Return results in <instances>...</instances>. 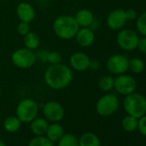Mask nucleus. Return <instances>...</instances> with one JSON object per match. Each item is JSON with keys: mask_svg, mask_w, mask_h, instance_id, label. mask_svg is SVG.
Listing matches in <instances>:
<instances>
[{"mask_svg": "<svg viewBox=\"0 0 146 146\" xmlns=\"http://www.w3.org/2000/svg\"><path fill=\"white\" fill-rule=\"evenodd\" d=\"M41 2H51V1H53V0H40Z\"/></svg>", "mask_w": 146, "mask_h": 146, "instance_id": "nucleus-33", "label": "nucleus"}, {"mask_svg": "<svg viewBox=\"0 0 146 146\" xmlns=\"http://www.w3.org/2000/svg\"><path fill=\"white\" fill-rule=\"evenodd\" d=\"M74 18L80 28H91L95 23V17L91 11L81 9L76 12Z\"/></svg>", "mask_w": 146, "mask_h": 146, "instance_id": "nucleus-15", "label": "nucleus"}, {"mask_svg": "<svg viewBox=\"0 0 146 146\" xmlns=\"http://www.w3.org/2000/svg\"><path fill=\"white\" fill-rule=\"evenodd\" d=\"M128 69L133 73H141L144 69V63L137 58H131L128 62Z\"/></svg>", "mask_w": 146, "mask_h": 146, "instance_id": "nucleus-24", "label": "nucleus"}, {"mask_svg": "<svg viewBox=\"0 0 146 146\" xmlns=\"http://www.w3.org/2000/svg\"><path fill=\"white\" fill-rule=\"evenodd\" d=\"M79 146H101V140L93 132H85L78 139Z\"/></svg>", "mask_w": 146, "mask_h": 146, "instance_id": "nucleus-19", "label": "nucleus"}, {"mask_svg": "<svg viewBox=\"0 0 146 146\" xmlns=\"http://www.w3.org/2000/svg\"><path fill=\"white\" fill-rule=\"evenodd\" d=\"M74 39L79 46L87 48L94 44L96 35L91 28H79Z\"/></svg>", "mask_w": 146, "mask_h": 146, "instance_id": "nucleus-13", "label": "nucleus"}, {"mask_svg": "<svg viewBox=\"0 0 146 146\" xmlns=\"http://www.w3.org/2000/svg\"><path fill=\"white\" fill-rule=\"evenodd\" d=\"M23 44H24V47L32 50L34 52L37 51L40 45V35L33 31L29 32L26 35L23 36Z\"/></svg>", "mask_w": 146, "mask_h": 146, "instance_id": "nucleus-18", "label": "nucleus"}, {"mask_svg": "<svg viewBox=\"0 0 146 146\" xmlns=\"http://www.w3.org/2000/svg\"><path fill=\"white\" fill-rule=\"evenodd\" d=\"M22 125V121L17 118V116H8L4 121V127L8 132H16L17 131Z\"/></svg>", "mask_w": 146, "mask_h": 146, "instance_id": "nucleus-20", "label": "nucleus"}, {"mask_svg": "<svg viewBox=\"0 0 146 146\" xmlns=\"http://www.w3.org/2000/svg\"><path fill=\"white\" fill-rule=\"evenodd\" d=\"M125 14H126L127 21H132L137 17V12L134 10H132V9H129V10L125 11Z\"/></svg>", "mask_w": 146, "mask_h": 146, "instance_id": "nucleus-31", "label": "nucleus"}, {"mask_svg": "<svg viewBox=\"0 0 146 146\" xmlns=\"http://www.w3.org/2000/svg\"><path fill=\"white\" fill-rule=\"evenodd\" d=\"M137 122H138V119L127 114L122 119L121 125H122L123 129L125 131H127V132H133V131H135L137 129Z\"/></svg>", "mask_w": 146, "mask_h": 146, "instance_id": "nucleus-21", "label": "nucleus"}, {"mask_svg": "<svg viewBox=\"0 0 146 146\" xmlns=\"http://www.w3.org/2000/svg\"><path fill=\"white\" fill-rule=\"evenodd\" d=\"M114 85V78L111 76L105 75L102 76L98 81V87L103 92L110 91Z\"/></svg>", "mask_w": 146, "mask_h": 146, "instance_id": "nucleus-22", "label": "nucleus"}, {"mask_svg": "<svg viewBox=\"0 0 146 146\" xmlns=\"http://www.w3.org/2000/svg\"><path fill=\"white\" fill-rule=\"evenodd\" d=\"M137 47H138V49L141 52L146 53V36L138 40Z\"/></svg>", "mask_w": 146, "mask_h": 146, "instance_id": "nucleus-30", "label": "nucleus"}, {"mask_svg": "<svg viewBox=\"0 0 146 146\" xmlns=\"http://www.w3.org/2000/svg\"><path fill=\"white\" fill-rule=\"evenodd\" d=\"M139 38L137 33L131 29H121L117 35V43L123 50L132 51L137 46Z\"/></svg>", "mask_w": 146, "mask_h": 146, "instance_id": "nucleus-7", "label": "nucleus"}, {"mask_svg": "<svg viewBox=\"0 0 146 146\" xmlns=\"http://www.w3.org/2000/svg\"><path fill=\"white\" fill-rule=\"evenodd\" d=\"M123 107L128 115L137 119L146 114V99L140 94L133 92L125 96L123 102Z\"/></svg>", "mask_w": 146, "mask_h": 146, "instance_id": "nucleus-3", "label": "nucleus"}, {"mask_svg": "<svg viewBox=\"0 0 146 146\" xmlns=\"http://www.w3.org/2000/svg\"><path fill=\"white\" fill-rule=\"evenodd\" d=\"M46 63L49 64H57L63 63V56L59 52L57 51L48 52L46 55Z\"/></svg>", "mask_w": 146, "mask_h": 146, "instance_id": "nucleus-26", "label": "nucleus"}, {"mask_svg": "<svg viewBox=\"0 0 146 146\" xmlns=\"http://www.w3.org/2000/svg\"><path fill=\"white\" fill-rule=\"evenodd\" d=\"M127 22L125 11L118 9L111 11L107 17V24L113 30H119Z\"/></svg>", "mask_w": 146, "mask_h": 146, "instance_id": "nucleus-12", "label": "nucleus"}, {"mask_svg": "<svg viewBox=\"0 0 146 146\" xmlns=\"http://www.w3.org/2000/svg\"><path fill=\"white\" fill-rule=\"evenodd\" d=\"M137 29L141 35L146 36V12L138 17L137 20Z\"/></svg>", "mask_w": 146, "mask_h": 146, "instance_id": "nucleus-27", "label": "nucleus"}, {"mask_svg": "<svg viewBox=\"0 0 146 146\" xmlns=\"http://www.w3.org/2000/svg\"><path fill=\"white\" fill-rule=\"evenodd\" d=\"M29 146H53V143L50 141L46 137L35 136L30 140Z\"/></svg>", "mask_w": 146, "mask_h": 146, "instance_id": "nucleus-25", "label": "nucleus"}, {"mask_svg": "<svg viewBox=\"0 0 146 146\" xmlns=\"http://www.w3.org/2000/svg\"><path fill=\"white\" fill-rule=\"evenodd\" d=\"M64 134V133L63 126L57 122H53L52 124L48 125V128L46 132V137L50 141L54 143V142H58Z\"/></svg>", "mask_w": 146, "mask_h": 146, "instance_id": "nucleus-17", "label": "nucleus"}, {"mask_svg": "<svg viewBox=\"0 0 146 146\" xmlns=\"http://www.w3.org/2000/svg\"><path fill=\"white\" fill-rule=\"evenodd\" d=\"M73 80V72L70 66L60 63L49 64L44 72V81L47 87L53 90L67 88Z\"/></svg>", "mask_w": 146, "mask_h": 146, "instance_id": "nucleus-1", "label": "nucleus"}, {"mask_svg": "<svg viewBox=\"0 0 146 146\" xmlns=\"http://www.w3.org/2000/svg\"><path fill=\"white\" fill-rule=\"evenodd\" d=\"M0 146H6V144H5L3 141L0 140Z\"/></svg>", "mask_w": 146, "mask_h": 146, "instance_id": "nucleus-32", "label": "nucleus"}, {"mask_svg": "<svg viewBox=\"0 0 146 146\" xmlns=\"http://www.w3.org/2000/svg\"><path fill=\"white\" fill-rule=\"evenodd\" d=\"M69 64L70 69L77 72H84L91 67V60L84 52H73L70 56Z\"/></svg>", "mask_w": 146, "mask_h": 146, "instance_id": "nucleus-11", "label": "nucleus"}, {"mask_svg": "<svg viewBox=\"0 0 146 146\" xmlns=\"http://www.w3.org/2000/svg\"><path fill=\"white\" fill-rule=\"evenodd\" d=\"M129 59L126 56L122 54H114L110 56L107 62L106 67L108 70L114 75H120L128 70Z\"/></svg>", "mask_w": 146, "mask_h": 146, "instance_id": "nucleus-8", "label": "nucleus"}, {"mask_svg": "<svg viewBox=\"0 0 146 146\" xmlns=\"http://www.w3.org/2000/svg\"><path fill=\"white\" fill-rule=\"evenodd\" d=\"M16 13L20 22L30 23L35 18V10L29 2H21L16 8Z\"/></svg>", "mask_w": 146, "mask_h": 146, "instance_id": "nucleus-14", "label": "nucleus"}, {"mask_svg": "<svg viewBox=\"0 0 146 146\" xmlns=\"http://www.w3.org/2000/svg\"><path fill=\"white\" fill-rule=\"evenodd\" d=\"M119 107V101L118 97L111 93H107L101 96L96 104V110L97 113L103 117L113 115Z\"/></svg>", "mask_w": 146, "mask_h": 146, "instance_id": "nucleus-6", "label": "nucleus"}, {"mask_svg": "<svg viewBox=\"0 0 146 146\" xmlns=\"http://www.w3.org/2000/svg\"><path fill=\"white\" fill-rule=\"evenodd\" d=\"M48 120L44 118H35L30 122V129L35 136H43L48 128Z\"/></svg>", "mask_w": 146, "mask_h": 146, "instance_id": "nucleus-16", "label": "nucleus"}, {"mask_svg": "<svg viewBox=\"0 0 146 146\" xmlns=\"http://www.w3.org/2000/svg\"><path fill=\"white\" fill-rule=\"evenodd\" d=\"M0 94H1V87H0Z\"/></svg>", "mask_w": 146, "mask_h": 146, "instance_id": "nucleus-34", "label": "nucleus"}, {"mask_svg": "<svg viewBox=\"0 0 146 146\" xmlns=\"http://www.w3.org/2000/svg\"><path fill=\"white\" fill-rule=\"evenodd\" d=\"M16 113L22 123H30L38 115V103L32 98H24L17 104Z\"/></svg>", "mask_w": 146, "mask_h": 146, "instance_id": "nucleus-4", "label": "nucleus"}, {"mask_svg": "<svg viewBox=\"0 0 146 146\" xmlns=\"http://www.w3.org/2000/svg\"><path fill=\"white\" fill-rule=\"evenodd\" d=\"M11 63L17 68L26 70L31 68L37 61L35 52L26 47L15 50L11 56Z\"/></svg>", "mask_w": 146, "mask_h": 146, "instance_id": "nucleus-5", "label": "nucleus"}, {"mask_svg": "<svg viewBox=\"0 0 146 146\" xmlns=\"http://www.w3.org/2000/svg\"><path fill=\"white\" fill-rule=\"evenodd\" d=\"M113 88L120 95L127 96L135 91L137 88V82L131 76L120 74L114 79Z\"/></svg>", "mask_w": 146, "mask_h": 146, "instance_id": "nucleus-9", "label": "nucleus"}, {"mask_svg": "<svg viewBox=\"0 0 146 146\" xmlns=\"http://www.w3.org/2000/svg\"><path fill=\"white\" fill-rule=\"evenodd\" d=\"M79 26L74 18V16L60 15L55 18L52 23V30L54 35L63 40H69L74 39Z\"/></svg>", "mask_w": 146, "mask_h": 146, "instance_id": "nucleus-2", "label": "nucleus"}, {"mask_svg": "<svg viewBox=\"0 0 146 146\" xmlns=\"http://www.w3.org/2000/svg\"><path fill=\"white\" fill-rule=\"evenodd\" d=\"M58 146H79L78 138L73 134H64L58 141Z\"/></svg>", "mask_w": 146, "mask_h": 146, "instance_id": "nucleus-23", "label": "nucleus"}, {"mask_svg": "<svg viewBox=\"0 0 146 146\" xmlns=\"http://www.w3.org/2000/svg\"><path fill=\"white\" fill-rule=\"evenodd\" d=\"M17 31L19 35L21 36H24L26 35L29 32H30V25L29 23H25V22H20L17 27Z\"/></svg>", "mask_w": 146, "mask_h": 146, "instance_id": "nucleus-28", "label": "nucleus"}, {"mask_svg": "<svg viewBox=\"0 0 146 146\" xmlns=\"http://www.w3.org/2000/svg\"><path fill=\"white\" fill-rule=\"evenodd\" d=\"M45 118L52 122H58L64 116V109L63 106L56 101H49L45 103L42 108Z\"/></svg>", "mask_w": 146, "mask_h": 146, "instance_id": "nucleus-10", "label": "nucleus"}, {"mask_svg": "<svg viewBox=\"0 0 146 146\" xmlns=\"http://www.w3.org/2000/svg\"><path fill=\"white\" fill-rule=\"evenodd\" d=\"M137 130L143 136L146 137V114L138 119Z\"/></svg>", "mask_w": 146, "mask_h": 146, "instance_id": "nucleus-29", "label": "nucleus"}]
</instances>
